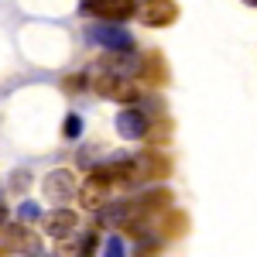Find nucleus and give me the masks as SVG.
<instances>
[{
  "label": "nucleus",
  "instance_id": "obj_1",
  "mask_svg": "<svg viewBox=\"0 0 257 257\" xmlns=\"http://www.w3.org/2000/svg\"><path fill=\"white\" fill-rule=\"evenodd\" d=\"M86 38L93 41V45H99V48H110V52H131L134 48L131 31L120 28V24H89Z\"/></svg>",
  "mask_w": 257,
  "mask_h": 257
},
{
  "label": "nucleus",
  "instance_id": "obj_2",
  "mask_svg": "<svg viewBox=\"0 0 257 257\" xmlns=\"http://www.w3.org/2000/svg\"><path fill=\"white\" fill-rule=\"evenodd\" d=\"M93 89H96L99 96H106V99H117V103H134V99L141 96L138 86H134L131 79L110 76V72H103V69L96 72V79H93Z\"/></svg>",
  "mask_w": 257,
  "mask_h": 257
},
{
  "label": "nucleus",
  "instance_id": "obj_3",
  "mask_svg": "<svg viewBox=\"0 0 257 257\" xmlns=\"http://www.w3.org/2000/svg\"><path fill=\"white\" fill-rule=\"evenodd\" d=\"M138 18L148 28H168L178 18V4L175 0H141L138 4Z\"/></svg>",
  "mask_w": 257,
  "mask_h": 257
},
{
  "label": "nucleus",
  "instance_id": "obj_4",
  "mask_svg": "<svg viewBox=\"0 0 257 257\" xmlns=\"http://www.w3.org/2000/svg\"><path fill=\"white\" fill-rule=\"evenodd\" d=\"M0 247H4V250L28 254V257H41V240H38V233H31V230H28V226H21V223H11V226L4 230Z\"/></svg>",
  "mask_w": 257,
  "mask_h": 257
},
{
  "label": "nucleus",
  "instance_id": "obj_5",
  "mask_svg": "<svg viewBox=\"0 0 257 257\" xmlns=\"http://www.w3.org/2000/svg\"><path fill=\"white\" fill-rule=\"evenodd\" d=\"M41 192H45V199H52V202H69V199L79 192V185H76V175L69 168H55V172L45 175Z\"/></svg>",
  "mask_w": 257,
  "mask_h": 257
},
{
  "label": "nucleus",
  "instance_id": "obj_6",
  "mask_svg": "<svg viewBox=\"0 0 257 257\" xmlns=\"http://www.w3.org/2000/svg\"><path fill=\"white\" fill-rule=\"evenodd\" d=\"M141 219L138 202H106L96 209V226H131Z\"/></svg>",
  "mask_w": 257,
  "mask_h": 257
},
{
  "label": "nucleus",
  "instance_id": "obj_7",
  "mask_svg": "<svg viewBox=\"0 0 257 257\" xmlns=\"http://www.w3.org/2000/svg\"><path fill=\"white\" fill-rule=\"evenodd\" d=\"M148 127H151V120H148V113L144 110H138V106H123L117 113V134L127 141H141L144 134H148Z\"/></svg>",
  "mask_w": 257,
  "mask_h": 257
},
{
  "label": "nucleus",
  "instance_id": "obj_8",
  "mask_svg": "<svg viewBox=\"0 0 257 257\" xmlns=\"http://www.w3.org/2000/svg\"><path fill=\"white\" fill-rule=\"evenodd\" d=\"M82 11H93L106 21H127L138 14V0H86Z\"/></svg>",
  "mask_w": 257,
  "mask_h": 257
},
{
  "label": "nucleus",
  "instance_id": "obj_9",
  "mask_svg": "<svg viewBox=\"0 0 257 257\" xmlns=\"http://www.w3.org/2000/svg\"><path fill=\"white\" fill-rule=\"evenodd\" d=\"M41 226H45V233H48V237L65 240L69 233H76V226H79V216H76L72 209L59 206V209H52V213H45V216H41Z\"/></svg>",
  "mask_w": 257,
  "mask_h": 257
},
{
  "label": "nucleus",
  "instance_id": "obj_10",
  "mask_svg": "<svg viewBox=\"0 0 257 257\" xmlns=\"http://www.w3.org/2000/svg\"><path fill=\"white\" fill-rule=\"evenodd\" d=\"M99 69L110 72V76H120V79H134L138 72H144V59L134 55V52H113Z\"/></svg>",
  "mask_w": 257,
  "mask_h": 257
},
{
  "label": "nucleus",
  "instance_id": "obj_11",
  "mask_svg": "<svg viewBox=\"0 0 257 257\" xmlns=\"http://www.w3.org/2000/svg\"><path fill=\"white\" fill-rule=\"evenodd\" d=\"M106 192H110V185L99 182L96 175H89L86 182H82V189H79V202L86 206V209H99V206H106Z\"/></svg>",
  "mask_w": 257,
  "mask_h": 257
},
{
  "label": "nucleus",
  "instance_id": "obj_12",
  "mask_svg": "<svg viewBox=\"0 0 257 257\" xmlns=\"http://www.w3.org/2000/svg\"><path fill=\"white\" fill-rule=\"evenodd\" d=\"M59 250H62V257H93V250H96V233L86 230V233H79L76 243H65V240H62Z\"/></svg>",
  "mask_w": 257,
  "mask_h": 257
},
{
  "label": "nucleus",
  "instance_id": "obj_13",
  "mask_svg": "<svg viewBox=\"0 0 257 257\" xmlns=\"http://www.w3.org/2000/svg\"><path fill=\"white\" fill-rule=\"evenodd\" d=\"M103 257H127V247H123V237H106V243H103Z\"/></svg>",
  "mask_w": 257,
  "mask_h": 257
},
{
  "label": "nucleus",
  "instance_id": "obj_14",
  "mask_svg": "<svg viewBox=\"0 0 257 257\" xmlns=\"http://www.w3.org/2000/svg\"><path fill=\"white\" fill-rule=\"evenodd\" d=\"M79 134H82V117H76V113H69V117H65V123H62V138L76 141Z\"/></svg>",
  "mask_w": 257,
  "mask_h": 257
},
{
  "label": "nucleus",
  "instance_id": "obj_15",
  "mask_svg": "<svg viewBox=\"0 0 257 257\" xmlns=\"http://www.w3.org/2000/svg\"><path fill=\"white\" fill-rule=\"evenodd\" d=\"M21 219H41V209H38V202H31V199H24L21 202Z\"/></svg>",
  "mask_w": 257,
  "mask_h": 257
},
{
  "label": "nucleus",
  "instance_id": "obj_16",
  "mask_svg": "<svg viewBox=\"0 0 257 257\" xmlns=\"http://www.w3.org/2000/svg\"><path fill=\"white\" fill-rule=\"evenodd\" d=\"M11 189H14V192H24V189H28V172H14V175H11Z\"/></svg>",
  "mask_w": 257,
  "mask_h": 257
},
{
  "label": "nucleus",
  "instance_id": "obj_17",
  "mask_svg": "<svg viewBox=\"0 0 257 257\" xmlns=\"http://www.w3.org/2000/svg\"><path fill=\"white\" fill-rule=\"evenodd\" d=\"M82 76H69V79H65V89H82Z\"/></svg>",
  "mask_w": 257,
  "mask_h": 257
},
{
  "label": "nucleus",
  "instance_id": "obj_18",
  "mask_svg": "<svg viewBox=\"0 0 257 257\" xmlns=\"http://www.w3.org/2000/svg\"><path fill=\"white\" fill-rule=\"evenodd\" d=\"M0 226H7V206H0Z\"/></svg>",
  "mask_w": 257,
  "mask_h": 257
},
{
  "label": "nucleus",
  "instance_id": "obj_19",
  "mask_svg": "<svg viewBox=\"0 0 257 257\" xmlns=\"http://www.w3.org/2000/svg\"><path fill=\"white\" fill-rule=\"evenodd\" d=\"M243 4H250V7H257V0H243Z\"/></svg>",
  "mask_w": 257,
  "mask_h": 257
}]
</instances>
